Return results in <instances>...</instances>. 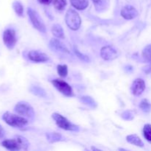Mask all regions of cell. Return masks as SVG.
<instances>
[{"instance_id":"obj_4","label":"cell","mask_w":151,"mask_h":151,"mask_svg":"<svg viewBox=\"0 0 151 151\" xmlns=\"http://www.w3.org/2000/svg\"><path fill=\"white\" fill-rule=\"evenodd\" d=\"M66 24L72 30H78L81 25V19L76 10L73 9H69L65 16Z\"/></svg>"},{"instance_id":"obj_26","label":"cell","mask_w":151,"mask_h":151,"mask_svg":"<svg viewBox=\"0 0 151 151\" xmlns=\"http://www.w3.org/2000/svg\"><path fill=\"white\" fill-rule=\"evenodd\" d=\"M139 108L145 113H148L151 109V105L149 103L148 100L144 99L141 101V103H139Z\"/></svg>"},{"instance_id":"obj_14","label":"cell","mask_w":151,"mask_h":151,"mask_svg":"<svg viewBox=\"0 0 151 151\" xmlns=\"http://www.w3.org/2000/svg\"><path fill=\"white\" fill-rule=\"evenodd\" d=\"M96 11L102 13L107 10L110 4V0H91Z\"/></svg>"},{"instance_id":"obj_21","label":"cell","mask_w":151,"mask_h":151,"mask_svg":"<svg viewBox=\"0 0 151 151\" xmlns=\"http://www.w3.org/2000/svg\"><path fill=\"white\" fill-rule=\"evenodd\" d=\"M13 8L19 16H23L24 7L22 3L18 0H15L13 2Z\"/></svg>"},{"instance_id":"obj_22","label":"cell","mask_w":151,"mask_h":151,"mask_svg":"<svg viewBox=\"0 0 151 151\" xmlns=\"http://www.w3.org/2000/svg\"><path fill=\"white\" fill-rule=\"evenodd\" d=\"M142 58L147 62L151 63V44L146 46L142 50Z\"/></svg>"},{"instance_id":"obj_16","label":"cell","mask_w":151,"mask_h":151,"mask_svg":"<svg viewBox=\"0 0 151 151\" xmlns=\"http://www.w3.org/2000/svg\"><path fill=\"white\" fill-rule=\"evenodd\" d=\"M126 140L128 143L137 146V147H143L145 145L142 140L137 134H131V135H128L126 137Z\"/></svg>"},{"instance_id":"obj_3","label":"cell","mask_w":151,"mask_h":151,"mask_svg":"<svg viewBox=\"0 0 151 151\" xmlns=\"http://www.w3.org/2000/svg\"><path fill=\"white\" fill-rule=\"evenodd\" d=\"M53 119L55 122L56 125L61 129L65 130V131H78L80 128L78 125H75L70 121L68 120L66 117L62 116L61 114L58 113H54L52 115Z\"/></svg>"},{"instance_id":"obj_11","label":"cell","mask_w":151,"mask_h":151,"mask_svg":"<svg viewBox=\"0 0 151 151\" xmlns=\"http://www.w3.org/2000/svg\"><path fill=\"white\" fill-rule=\"evenodd\" d=\"M145 89V83L144 80L141 78H137L134 80L131 86V91L134 96H139Z\"/></svg>"},{"instance_id":"obj_10","label":"cell","mask_w":151,"mask_h":151,"mask_svg":"<svg viewBox=\"0 0 151 151\" xmlns=\"http://www.w3.org/2000/svg\"><path fill=\"white\" fill-rule=\"evenodd\" d=\"M27 58L29 60L35 63H43L47 62L50 60V58L45 53L36 51V50H31L27 53Z\"/></svg>"},{"instance_id":"obj_13","label":"cell","mask_w":151,"mask_h":151,"mask_svg":"<svg viewBox=\"0 0 151 151\" xmlns=\"http://www.w3.org/2000/svg\"><path fill=\"white\" fill-rule=\"evenodd\" d=\"M50 47L51 50L63 53H70L66 46L58 38H52L50 41Z\"/></svg>"},{"instance_id":"obj_29","label":"cell","mask_w":151,"mask_h":151,"mask_svg":"<svg viewBox=\"0 0 151 151\" xmlns=\"http://www.w3.org/2000/svg\"><path fill=\"white\" fill-rule=\"evenodd\" d=\"M4 136H5V131L3 128V127L0 125V139L4 138Z\"/></svg>"},{"instance_id":"obj_9","label":"cell","mask_w":151,"mask_h":151,"mask_svg":"<svg viewBox=\"0 0 151 151\" xmlns=\"http://www.w3.org/2000/svg\"><path fill=\"white\" fill-rule=\"evenodd\" d=\"M119 52L113 46H105L100 50V56L105 60H112L119 56Z\"/></svg>"},{"instance_id":"obj_27","label":"cell","mask_w":151,"mask_h":151,"mask_svg":"<svg viewBox=\"0 0 151 151\" xmlns=\"http://www.w3.org/2000/svg\"><path fill=\"white\" fill-rule=\"evenodd\" d=\"M122 118L125 120L131 121L134 118V112L133 111L128 110L122 114Z\"/></svg>"},{"instance_id":"obj_31","label":"cell","mask_w":151,"mask_h":151,"mask_svg":"<svg viewBox=\"0 0 151 151\" xmlns=\"http://www.w3.org/2000/svg\"><path fill=\"white\" fill-rule=\"evenodd\" d=\"M143 71H144L145 73H147V74L149 73V72L151 71V66H146V67H144L143 68Z\"/></svg>"},{"instance_id":"obj_20","label":"cell","mask_w":151,"mask_h":151,"mask_svg":"<svg viewBox=\"0 0 151 151\" xmlns=\"http://www.w3.org/2000/svg\"><path fill=\"white\" fill-rule=\"evenodd\" d=\"M29 91H31V93L35 95L38 96L40 97H47V92H46L45 90L44 89L41 87L38 86H33L30 88Z\"/></svg>"},{"instance_id":"obj_8","label":"cell","mask_w":151,"mask_h":151,"mask_svg":"<svg viewBox=\"0 0 151 151\" xmlns=\"http://www.w3.org/2000/svg\"><path fill=\"white\" fill-rule=\"evenodd\" d=\"M3 41L9 50H13L17 42L16 31L13 29H7L3 32Z\"/></svg>"},{"instance_id":"obj_24","label":"cell","mask_w":151,"mask_h":151,"mask_svg":"<svg viewBox=\"0 0 151 151\" xmlns=\"http://www.w3.org/2000/svg\"><path fill=\"white\" fill-rule=\"evenodd\" d=\"M57 72L59 76L61 78H66L68 75V67L66 65L59 64L57 66Z\"/></svg>"},{"instance_id":"obj_17","label":"cell","mask_w":151,"mask_h":151,"mask_svg":"<svg viewBox=\"0 0 151 151\" xmlns=\"http://www.w3.org/2000/svg\"><path fill=\"white\" fill-rule=\"evenodd\" d=\"M72 7L76 10H83L88 6V0H70Z\"/></svg>"},{"instance_id":"obj_1","label":"cell","mask_w":151,"mask_h":151,"mask_svg":"<svg viewBox=\"0 0 151 151\" xmlns=\"http://www.w3.org/2000/svg\"><path fill=\"white\" fill-rule=\"evenodd\" d=\"M1 145L9 150L16 151L20 150H27L29 147V142L22 137H16L13 139H6L1 142Z\"/></svg>"},{"instance_id":"obj_7","label":"cell","mask_w":151,"mask_h":151,"mask_svg":"<svg viewBox=\"0 0 151 151\" xmlns=\"http://www.w3.org/2000/svg\"><path fill=\"white\" fill-rule=\"evenodd\" d=\"M52 83L56 89L58 90L62 94H63L66 97H70L74 96V92L72 87L63 80L54 79L52 81Z\"/></svg>"},{"instance_id":"obj_19","label":"cell","mask_w":151,"mask_h":151,"mask_svg":"<svg viewBox=\"0 0 151 151\" xmlns=\"http://www.w3.org/2000/svg\"><path fill=\"white\" fill-rule=\"evenodd\" d=\"M80 100L83 103L92 108V109H95L97 106V103H96L95 100L91 97H89V96H82V97H80Z\"/></svg>"},{"instance_id":"obj_15","label":"cell","mask_w":151,"mask_h":151,"mask_svg":"<svg viewBox=\"0 0 151 151\" xmlns=\"http://www.w3.org/2000/svg\"><path fill=\"white\" fill-rule=\"evenodd\" d=\"M47 141L50 143H55L58 142L64 141L65 138L60 134L57 132H49L46 134Z\"/></svg>"},{"instance_id":"obj_30","label":"cell","mask_w":151,"mask_h":151,"mask_svg":"<svg viewBox=\"0 0 151 151\" xmlns=\"http://www.w3.org/2000/svg\"><path fill=\"white\" fill-rule=\"evenodd\" d=\"M52 1L53 0H38V1L43 4H50Z\"/></svg>"},{"instance_id":"obj_5","label":"cell","mask_w":151,"mask_h":151,"mask_svg":"<svg viewBox=\"0 0 151 151\" xmlns=\"http://www.w3.org/2000/svg\"><path fill=\"white\" fill-rule=\"evenodd\" d=\"M27 14L29 18V20H30L31 23H32V26H33L35 29H38L39 32L45 33L46 26L45 24H44V22H43L42 19H41V16H39V14L37 13V11H35L33 9L29 7V8L27 9Z\"/></svg>"},{"instance_id":"obj_18","label":"cell","mask_w":151,"mask_h":151,"mask_svg":"<svg viewBox=\"0 0 151 151\" xmlns=\"http://www.w3.org/2000/svg\"><path fill=\"white\" fill-rule=\"evenodd\" d=\"M52 32L58 38H64V31L63 27L58 24H55L52 27Z\"/></svg>"},{"instance_id":"obj_12","label":"cell","mask_w":151,"mask_h":151,"mask_svg":"<svg viewBox=\"0 0 151 151\" xmlns=\"http://www.w3.org/2000/svg\"><path fill=\"white\" fill-rule=\"evenodd\" d=\"M120 13L122 17L126 19V20H131V19H135L139 15L137 9L133 7L132 5H130V4L125 5V7H122Z\"/></svg>"},{"instance_id":"obj_23","label":"cell","mask_w":151,"mask_h":151,"mask_svg":"<svg viewBox=\"0 0 151 151\" xmlns=\"http://www.w3.org/2000/svg\"><path fill=\"white\" fill-rule=\"evenodd\" d=\"M67 4L66 0H53V5L54 7L58 10H63Z\"/></svg>"},{"instance_id":"obj_28","label":"cell","mask_w":151,"mask_h":151,"mask_svg":"<svg viewBox=\"0 0 151 151\" xmlns=\"http://www.w3.org/2000/svg\"><path fill=\"white\" fill-rule=\"evenodd\" d=\"M75 53L77 55V57H78V58L81 59V60H83V61L86 62V63L87 62H90V58H88V56L86 55H84L83 54V53H81L77 48H75Z\"/></svg>"},{"instance_id":"obj_2","label":"cell","mask_w":151,"mask_h":151,"mask_svg":"<svg viewBox=\"0 0 151 151\" xmlns=\"http://www.w3.org/2000/svg\"><path fill=\"white\" fill-rule=\"evenodd\" d=\"M2 119L7 125L13 128H22L28 123V120L24 117L13 114L10 112H5L3 114Z\"/></svg>"},{"instance_id":"obj_6","label":"cell","mask_w":151,"mask_h":151,"mask_svg":"<svg viewBox=\"0 0 151 151\" xmlns=\"http://www.w3.org/2000/svg\"><path fill=\"white\" fill-rule=\"evenodd\" d=\"M15 111L21 116H25L29 119H33L35 117L34 109L28 103L22 101L16 105L14 109Z\"/></svg>"},{"instance_id":"obj_25","label":"cell","mask_w":151,"mask_h":151,"mask_svg":"<svg viewBox=\"0 0 151 151\" xmlns=\"http://www.w3.org/2000/svg\"><path fill=\"white\" fill-rule=\"evenodd\" d=\"M143 135L147 141L151 142V125L146 124L143 128Z\"/></svg>"}]
</instances>
